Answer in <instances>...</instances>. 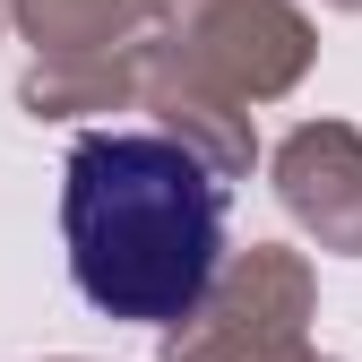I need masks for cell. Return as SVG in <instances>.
Instances as JSON below:
<instances>
[{
	"instance_id": "obj_1",
	"label": "cell",
	"mask_w": 362,
	"mask_h": 362,
	"mask_svg": "<svg viewBox=\"0 0 362 362\" xmlns=\"http://www.w3.org/2000/svg\"><path fill=\"white\" fill-rule=\"evenodd\" d=\"M61 242L78 293L104 320L173 328L224 267V181L190 139L86 129L61 173Z\"/></svg>"
}]
</instances>
